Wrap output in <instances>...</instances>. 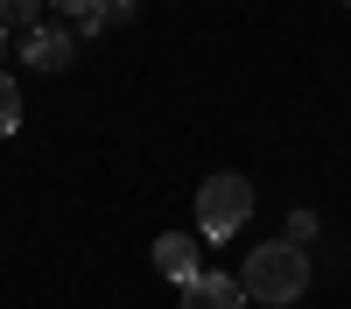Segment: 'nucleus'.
Listing matches in <instances>:
<instances>
[{"label": "nucleus", "mask_w": 351, "mask_h": 309, "mask_svg": "<svg viewBox=\"0 0 351 309\" xmlns=\"http://www.w3.org/2000/svg\"><path fill=\"white\" fill-rule=\"evenodd\" d=\"M183 309H246V288L239 274H197L183 288Z\"/></svg>", "instance_id": "5"}, {"label": "nucleus", "mask_w": 351, "mask_h": 309, "mask_svg": "<svg viewBox=\"0 0 351 309\" xmlns=\"http://www.w3.org/2000/svg\"><path fill=\"white\" fill-rule=\"evenodd\" d=\"M197 253H204V246H197L190 232H162V239H155V274L176 281V288H190V281L204 274V267H197Z\"/></svg>", "instance_id": "4"}, {"label": "nucleus", "mask_w": 351, "mask_h": 309, "mask_svg": "<svg viewBox=\"0 0 351 309\" xmlns=\"http://www.w3.org/2000/svg\"><path fill=\"white\" fill-rule=\"evenodd\" d=\"M239 288H246V302H274V309L302 302V288H309V253H302L295 239L253 246L246 267H239Z\"/></svg>", "instance_id": "1"}, {"label": "nucleus", "mask_w": 351, "mask_h": 309, "mask_svg": "<svg viewBox=\"0 0 351 309\" xmlns=\"http://www.w3.org/2000/svg\"><path fill=\"white\" fill-rule=\"evenodd\" d=\"M120 21H134V0H99V14H92V28H84V36H99V28H120Z\"/></svg>", "instance_id": "8"}, {"label": "nucleus", "mask_w": 351, "mask_h": 309, "mask_svg": "<svg viewBox=\"0 0 351 309\" xmlns=\"http://www.w3.org/2000/svg\"><path fill=\"white\" fill-rule=\"evenodd\" d=\"M246 218H253V183H246V176L218 169V176L197 183V232H204V239H232Z\"/></svg>", "instance_id": "2"}, {"label": "nucleus", "mask_w": 351, "mask_h": 309, "mask_svg": "<svg viewBox=\"0 0 351 309\" xmlns=\"http://www.w3.org/2000/svg\"><path fill=\"white\" fill-rule=\"evenodd\" d=\"M49 0H0V28H36V14Z\"/></svg>", "instance_id": "7"}, {"label": "nucleus", "mask_w": 351, "mask_h": 309, "mask_svg": "<svg viewBox=\"0 0 351 309\" xmlns=\"http://www.w3.org/2000/svg\"><path fill=\"white\" fill-rule=\"evenodd\" d=\"M21 134V84L14 71H0V140H14Z\"/></svg>", "instance_id": "6"}, {"label": "nucleus", "mask_w": 351, "mask_h": 309, "mask_svg": "<svg viewBox=\"0 0 351 309\" xmlns=\"http://www.w3.org/2000/svg\"><path fill=\"white\" fill-rule=\"evenodd\" d=\"M344 8H351V0H344Z\"/></svg>", "instance_id": "12"}, {"label": "nucleus", "mask_w": 351, "mask_h": 309, "mask_svg": "<svg viewBox=\"0 0 351 309\" xmlns=\"http://www.w3.org/2000/svg\"><path fill=\"white\" fill-rule=\"evenodd\" d=\"M56 14H64V28L77 21V28H92V14H99V0H49Z\"/></svg>", "instance_id": "9"}, {"label": "nucleus", "mask_w": 351, "mask_h": 309, "mask_svg": "<svg viewBox=\"0 0 351 309\" xmlns=\"http://www.w3.org/2000/svg\"><path fill=\"white\" fill-rule=\"evenodd\" d=\"M288 239H295V246L316 239V211H295V218H288Z\"/></svg>", "instance_id": "10"}, {"label": "nucleus", "mask_w": 351, "mask_h": 309, "mask_svg": "<svg viewBox=\"0 0 351 309\" xmlns=\"http://www.w3.org/2000/svg\"><path fill=\"white\" fill-rule=\"evenodd\" d=\"M0 49H8V28H0Z\"/></svg>", "instance_id": "11"}, {"label": "nucleus", "mask_w": 351, "mask_h": 309, "mask_svg": "<svg viewBox=\"0 0 351 309\" xmlns=\"http://www.w3.org/2000/svg\"><path fill=\"white\" fill-rule=\"evenodd\" d=\"M21 64L28 71H71V28L64 21H36L21 36Z\"/></svg>", "instance_id": "3"}]
</instances>
